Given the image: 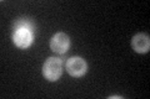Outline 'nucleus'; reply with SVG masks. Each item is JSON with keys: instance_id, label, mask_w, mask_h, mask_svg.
<instances>
[{"instance_id": "f257e3e1", "label": "nucleus", "mask_w": 150, "mask_h": 99, "mask_svg": "<svg viewBox=\"0 0 150 99\" xmlns=\"http://www.w3.org/2000/svg\"><path fill=\"white\" fill-rule=\"evenodd\" d=\"M35 36V24L29 19H19L14 25L13 42L18 48L26 50L31 46Z\"/></svg>"}, {"instance_id": "f03ea898", "label": "nucleus", "mask_w": 150, "mask_h": 99, "mask_svg": "<svg viewBox=\"0 0 150 99\" xmlns=\"http://www.w3.org/2000/svg\"><path fill=\"white\" fill-rule=\"evenodd\" d=\"M63 62L58 57H49L43 64V76L49 82H56L62 77Z\"/></svg>"}, {"instance_id": "7ed1b4c3", "label": "nucleus", "mask_w": 150, "mask_h": 99, "mask_svg": "<svg viewBox=\"0 0 150 99\" xmlns=\"http://www.w3.org/2000/svg\"><path fill=\"white\" fill-rule=\"evenodd\" d=\"M65 68H67V72L71 77L79 78V77H83L84 74L88 72V63L84 58L78 57V56H74V57L69 58L67 61Z\"/></svg>"}, {"instance_id": "20e7f679", "label": "nucleus", "mask_w": 150, "mask_h": 99, "mask_svg": "<svg viewBox=\"0 0 150 99\" xmlns=\"http://www.w3.org/2000/svg\"><path fill=\"white\" fill-rule=\"evenodd\" d=\"M70 47V39L64 32H58L50 40V48L58 55H64L68 52Z\"/></svg>"}, {"instance_id": "39448f33", "label": "nucleus", "mask_w": 150, "mask_h": 99, "mask_svg": "<svg viewBox=\"0 0 150 99\" xmlns=\"http://www.w3.org/2000/svg\"><path fill=\"white\" fill-rule=\"evenodd\" d=\"M131 47L137 53H148L150 50V39L148 34H137L131 40Z\"/></svg>"}]
</instances>
